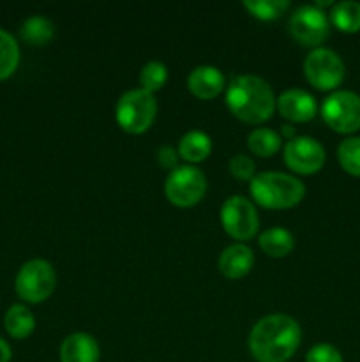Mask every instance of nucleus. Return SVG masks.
Listing matches in <instances>:
<instances>
[{"mask_svg":"<svg viewBox=\"0 0 360 362\" xmlns=\"http://www.w3.org/2000/svg\"><path fill=\"white\" fill-rule=\"evenodd\" d=\"M302 331L288 315H268L256 322L249 334L251 356L256 362H288L299 350Z\"/></svg>","mask_w":360,"mask_h":362,"instance_id":"obj_1","label":"nucleus"},{"mask_svg":"<svg viewBox=\"0 0 360 362\" xmlns=\"http://www.w3.org/2000/svg\"><path fill=\"white\" fill-rule=\"evenodd\" d=\"M226 105L235 117L249 124H261L275 110V95L270 85L254 74H240L226 88Z\"/></svg>","mask_w":360,"mask_h":362,"instance_id":"obj_2","label":"nucleus"},{"mask_svg":"<svg viewBox=\"0 0 360 362\" xmlns=\"http://www.w3.org/2000/svg\"><path fill=\"white\" fill-rule=\"evenodd\" d=\"M251 197L265 209H289L306 194L302 180L281 172H261L251 179Z\"/></svg>","mask_w":360,"mask_h":362,"instance_id":"obj_3","label":"nucleus"},{"mask_svg":"<svg viewBox=\"0 0 360 362\" xmlns=\"http://www.w3.org/2000/svg\"><path fill=\"white\" fill-rule=\"evenodd\" d=\"M116 122L124 131L141 134L154 124L157 115V103L154 94L143 88H131L119 98L115 108Z\"/></svg>","mask_w":360,"mask_h":362,"instance_id":"obj_4","label":"nucleus"},{"mask_svg":"<svg viewBox=\"0 0 360 362\" xmlns=\"http://www.w3.org/2000/svg\"><path fill=\"white\" fill-rule=\"evenodd\" d=\"M56 285L55 269L42 258H34L21 265L18 271L14 290L25 303L39 304L48 299Z\"/></svg>","mask_w":360,"mask_h":362,"instance_id":"obj_5","label":"nucleus"},{"mask_svg":"<svg viewBox=\"0 0 360 362\" xmlns=\"http://www.w3.org/2000/svg\"><path fill=\"white\" fill-rule=\"evenodd\" d=\"M207 191V177L194 165H179L164 180V194L176 207H193Z\"/></svg>","mask_w":360,"mask_h":362,"instance_id":"obj_6","label":"nucleus"},{"mask_svg":"<svg viewBox=\"0 0 360 362\" xmlns=\"http://www.w3.org/2000/svg\"><path fill=\"white\" fill-rule=\"evenodd\" d=\"M344 62L330 48H314L304 60V74L313 87L334 90L344 80Z\"/></svg>","mask_w":360,"mask_h":362,"instance_id":"obj_7","label":"nucleus"},{"mask_svg":"<svg viewBox=\"0 0 360 362\" xmlns=\"http://www.w3.org/2000/svg\"><path fill=\"white\" fill-rule=\"evenodd\" d=\"M321 117L337 133H355L360 129V95L352 90L332 92L321 105Z\"/></svg>","mask_w":360,"mask_h":362,"instance_id":"obj_8","label":"nucleus"},{"mask_svg":"<svg viewBox=\"0 0 360 362\" xmlns=\"http://www.w3.org/2000/svg\"><path fill=\"white\" fill-rule=\"evenodd\" d=\"M221 223L229 237L236 240H247L256 235L260 228L256 207L246 197H229L221 207Z\"/></svg>","mask_w":360,"mask_h":362,"instance_id":"obj_9","label":"nucleus"},{"mask_svg":"<svg viewBox=\"0 0 360 362\" xmlns=\"http://www.w3.org/2000/svg\"><path fill=\"white\" fill-rule=\"evenodd\" d=\"M289 34L304 46H318L330 35L327 13L316 6H300L289 18Z\"/></svg>","mask_w":360,"mask_h":362,"instance_id":"obj_10","label":"nucleus"},{"mask_svg":"<svg viewBox=\"0 0 360 362\" xmlns=\"http://www.w3.org/2000/svg\"><path fill=\"white\" fill-rule=\"evenodd\" d=\"M325 148L316 138L295 136L288 140L284 147V163L296 173L313 175L325 165Z\"/></svg>","mask_w":360,"mask_h":362,"instance_id":"obj_11","label":"nucleus"},{"mask_svg":"<svg viewBox=\"0 0 360 362\" xmlns=\"http://www.w3.org/2000/svg\"><path fill=\"white\" fill-rule=\"evenodd\" d=\"M279 113L293 122H307L318 112V103L313 94L302 88H289L275 101Z\"/></svg>","mask_w":360,"mask_h":362,"instance_id":"obj_12","label":"nucleus"},{"mask_svg":"<svg viewBox=\"0 0 360 362\" xmlns=\"http://www.w3.org/2000/svg\"><path fill=\"white\" fill-rule=\"evenodd\" d=\"M101 349L94 336L73 332L60 345V362H99Z\"/></svg>","mask_w":360,"mask_h":362,"instance_id":"obj_13","label":"nucleus"},{"mask_svg":"<svg viewBox=\"0 0 360 362\" xmlns=\"http://www.w3.org/2000/svg\"><path fill=\"white\" fill-rule=\"evenodd\" d=\"M224 85V74L214 66H198L187 76V87L198 99L217 98Z\"/></svg>","mask_w":360,"mask_h":362,"instance_id":"obj_14","label":"nucleus"},{"mask_svg":"<svg viewBox=\"0 0 360 362\" xmlns=\"http://www.w3.org/2000/svg\"><path fill=\"white\" fill-rule=\"evenodd\" d=\"M219 271L228 279H240L254 265V253L246 244H232L219 255Z\"/></svg>","mask_w":360,"mask_h":362,"instance_id":"obj_15","label":"nucleus"},{"mask_svg":"<svg viewBox=\"0 0 360 362\" xmlns=\"http://www.w3.org/2000/svg\"><path fill=\"white\" fill-rule=\"evenodd\" d=\"M212 152V140L207 133L193 129L184 134L179 141V156L189 163H200Z\"/></svg>","mask_w":360,"mask_h":362,"instance_id":"obj_16","label":"nucleus"},{"mask_svg":"<svg viewBox=\"0 0 360 362\" xmlns=\"http://www.w3.org/2000/svg\"><path fill=\"white\" fill-rule=\"evenodd\" d=\"M4 325L14 339H25L34 332L35 317L23 304H13L4 317Z\"/></svg>","mask_w":360,"mask_h":362,"instance_id":"obj_17","label":"nucleus"},{"mask_svg":"<svg viewBox=\"0 0 360 362\" xmlns=\"http://www.w3.org/2000/svg\"><path fill=\"white\" fill-rule=\"evenodd\" d=\"M261 250L272 258H281L286 257L289 251L295 246V239H293L292 232L281 226H274V228L265 230L258 239Z\"/></svg>","mask_w":360,"mask_h":362,"instance_id":"obj_18","label":"nucleus"},{"mask_svg":"<svg viewBox=\"0 0 360 362\" xmlns=\"http://www.w3.org/2000/svg\"><path fill=\"white\" fill-rule=\"evenodd\" d=\"M330 21L346 34H355L360 30V2L342 0L330 11Z\"/></svg>","mask_w":360,"mask_h":362,"instance_id":"obj_19","label":"nucleus"},{"mask_svg":"<svg viewBox=\"0 0 360 362\" xmlns=\"http://www.w3.org/2000/svg\"><path fill=\"white\" fill-rule=\"evenodd\" d=\"M247 147L254 156L270 158L281 147V134L268 127H256L247 136Z\"/></svg>","mask_w":360,"mask_h":362,"instance_id":"obj_20","label":"nucleus"},{"mask_svg":"<svg viewBox=\"0 0 360 362\" xmlns=\"http://www.w3.org/2000/svg\"><path fill=\"white\" fill-rule=\"evenodd\" d=\"M20 34L23 41H27L28 45H46L53 37V34H55V27H53V23L48 18L34 14V16L27 18L23 21Z\"/></svg>","mask_w":360,"mask_h":362,"instance_id":"obj_21","label":"nucleus"},{"mask_svg":"<svg viewBox=\"0 0 360 362\" xmlns=\"http://www.w3.org/2000/svg\"><path fill=\"white\" fill-rule=\"evenodd\" d=\"M20 64V48L9 32L0 28V80H6Z\"/></svg>","mask_w":360,"mask_h":362,"instance_id":"obj_22","label":"nucleus"},{"mask_svg":"<svg viewBox=\"0 0 360 362\" xmlns=\"http://www.w3.org/2000/svg\"><path fill=\"white\" fill-rule=\"evenodd\" d=\"M337 159L341 168L353 177H360V136H349L339 144Z\"/></svg>","mask_w":360,"mask_h":362,"instance_id":"obj_23","label":"nucleus"},{"mask_svg":"<svg viewBox=\"0 0 360 362\" xmlns=\"http://www.w3.org/2000/svg\"><path fill=\"white\" fill-rule=\"evenodd\" d=\"M244 6L258 20L272 21L284 14V11L289 7V2L288 0H246Z\"/></svg>","mask_w":360,"mask_h":362,"instance_id":"obj_24","label":"nucleus"},{"mask_svg":"<svg viewBox=\"0 0 360 362\" xmlns=\"http://www.w3.org/2000/svg\"><path fill=\"white\" fill-rule=\"evenodd\" d=\"M166 80H168V67L162 62H159V60H150L140 71L141 88L150 92V94L164 87Z\"/></svg>","mask_w":360,"mask_h":362,"instance_id":"obj_25","label":"nucleus"},{"mask_svg":"<svg viewBox=\"0 0 360 362\" xmlns=\"http://www.w3.org/2000/svg\"><path fill=\"white\" fill-rule=\"evenodd\" d=\"M306 362H344V359H342L341 352L334 345L320 343V345H314L307 352Z\"/></svg>","mask_w":360,"mask_h":362,"instance_id":"obj_26","label":"nucleus"},{"mask_svg":"<svg viewBox=\"0 0 360 362\" xmlns=\"http://www.w3.org/2000/svg\"><path fill=\"white\" fill-rule=\"evenodd\" d=\"M254 165L253 159L246 154H236L229 159V172L233 177L240 180H251L254 177Z\"/></svg>","mask_w":360,"mask_h":362,"instance_id":"obj_27","label":"nucleus"},{"mask_svg":"<svg viewBox=\"0 0 360 362\" xmlns=\"http://www.w3.org/2000/svg\"><path fill=\"white\" fill-rule=\"evenodd\" d=\"M157 163L164 170L172 172V170H175L179 166V152L173 147H169V145H162L157 151Z\"/></svg>","mask_w":360,"mask_h":362,"instance_id":"obj_28","label":"nucleus"},{"mask_svg":"<svg viewBox=\"0 0 360 362\" xmlns=\"http://www.w3.org/2000/svg\"><path fill=\"white\" fill-rule=\"evenodd\" d=\"M11 357H13V352H11L9 343L0 338V362H9Z\"/></svg>","mask_w":360,"mask_h":362,"instance_id":"obj_29","label":"nucleus"},{"mask_svg":"<svg viewBox=\"0 0 360 362\" xmlns=\"http://www.w3.org/2000/svg\"><path fill=\"white\" fill-rule=\"evenodd\" d=\"M281 133H282V136H286V138H288V140L295 138V129H293L292 126H282Z\"/></svg>","mask_w":360,"mask_h":362,"instance_id":"obj_30","label":"nucleus"}]
</instances>
